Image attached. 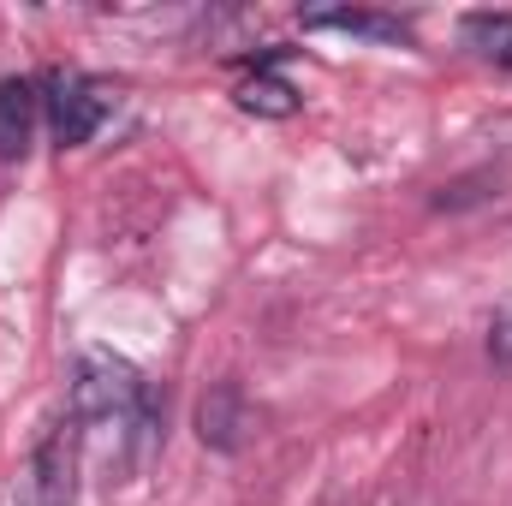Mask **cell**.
Returning a JSON list of instances; mask_svg holds the SVG:
<instances>
[{"instance_id":"6","label":"cell","mask_w":512,"mask_h":506,"mask_svg":"<svg viewBox=\"0 0 512 506\" xmlns=\"http://www.w3.org/2000/svg\"><path fill=\"white\" fill-rule=\"evenodd\" d=\"M304 30H346V36H364V42H382V48H405L411 42L405 18L370 12V6H316V12H304Z\"/></svg>"},{"instance_id":"3","label":"cell","mask_w":512,"mask_h":506,"mask_svg":"<svg viewBox=\"0 0 512 506\" xmlns=\"http://www.w3.org/2000/svg\"><path fill=\"white\" fill-rule=\"evenodd\" d=\"M78 435H84V423L66 411L36 441V459H30V477H24L30 506H72V489H78Z\"/></svg>"},{"instance_id":"9","label":"cell","mask_w":512,"mask_h":506,"mask_svg":"<svg viewBox=\"0 0 512 506\" xmlns=\"http://www.w3.org/2000/svg\"><path fill=\"white\" fill-rule=\"evenodd\" d=\"M459 30H465V48H477L489 66L512 72V12H471Z\"/></svg>"},{"instance_id":"2","label":"cell","mask_w":512,"mask_h":506,"mask_svg":"<svg viewBox=\"0 0 512 506\" xmlns=\"http://www.w3.org/2000/svg\"><path fill=\"white\" fill-rule=\"evenodd\" d=\"M42 120H48L60 149H78L108 120V90L84 72H48L42 78Z\"/></svg>"},{"instance_id":"7","label":"cell","mask_w":512,"mask_h":506,"mask_svg":"<svg viewBox=\"0 0 512 506\" xmlns=\"http://www.w3.org/2000/svg\"><path fill=\"white\" fill-rule=\"evenodd\" d=\"M233 102H239L245 114H256V120H292V114H298V90H292L286 78H274V72H251V78H239Z\"/></svg>"},{"instance_id":"10","label":"cell","mask_w":512,"mask_h":506,"mask_svg":"<svg viewBox=\"0 0 512 506\" xmlns=\"http://www.w3.org/2000/svg\"><path fill=\"white\" fill-rule=\"evenodd\" d=\"M489 364L495 370H512V298L489 316Z\"/></svg>"},{"instance_id":"1","label":"cell","mask_w":512,"mask_h":506,"mask_svg":"<svg viewBox=\"0 0 512 506\" xmlns=\"http://www.w3.org/2000/svg\"><path fill=\"white\" fill-rule=\"evenodd\" d=\"M137 393H143V376H137V364L120 358V352H108V346H90V352H78V364H72V417L78 423H126L131 405H137Z\"/></svg>"},{"instance_id":"5","label":"cell","mask_w":512,"mask_h":506,"mask_svg":"<svg viewBox=\"0 0 512 506\" xmlns=\"http://www.w3.org/2000/svg\"><path fill=\"white\" fill-rule=\"evenodd\" d=\"M42 126V84L36 78H0V161H24Z\"/></svg>"},{"instance_id":"8","label":"cell","mask_w":512,"mask_h":506,"mask_svg":"<svg viewBox=\"0 0 512 506\" xmlns=\"http://www.w3.org/2000/svg\"><path fill=\"white\" fill-rule=\"evenodd\" d=\"M126 435H131L137 459H149L161 447V435H167V387L161 381H143V393H137V405H131V417H126Z\"/></svg>"},{"instance_id":"4","label":"cell","mask_w":512,"mask_h":506,"mask_svg":"<svg viewBox=\"0 0 512 506\" xmlns=\"http://www.w3.org/2000/svg\"><path fill=\"white\" fill-rule=\"evenodd\" d=\"M191 429H197V441L209 447V453H245V441L256 435V411L251 399H245V387L239 381H215L203 399H197V417H191Z\"/></svg>"}]
</instances>
